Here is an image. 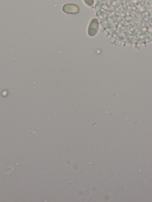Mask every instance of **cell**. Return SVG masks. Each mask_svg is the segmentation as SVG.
I'll use <instances>...</instances> for the list:
<instances>
[{
  "instance_id": "1",
  "label": "cell",
  "mask_w": 152,
  "mask_h": 202,
  "mask_svg": "<svg viewBox=\"0 0 152 202\" xmlns=\"http://www.w3.org/2000/svg\"><path fill=\"white\" fill-rule=\"evenodd\" d=\"M96 14L103 29L121 42H152V0H96Z\"/></svg>"
},
{
  "instance_id": "2",
  "label": "cell",
  "mask_w": 152,
  "mask_h": 202,
  "mask_svg": "<svg viewBox=\"0 0 152 202\" xmlns=\"http://www.w3.org/2000/svg\"><path fill=\"white\" fill-rule=\"evenodd\" d=\"M99 27V21L96 19H93L90 23L89 28V33L90 36H94L98 32Z\"/></svg>"
},
{
  "instance_id": "3",
  "label": "cell",
  "mask_w": 152,
  "mask_h": 202,
  "mask_svg": "<svg viewBox=\"0 0 152 202\" xmlns=\"http://www.w3.org/2000/svg\"><path fill=\"white\" fill-rule=\"evenodd\" d=\"M63 10L67 13H77L79 11V8L76 5L67 4L63 7Z\"/></svg>"
},
{
  "instance_id": "4",
  "label": "cell",
  "mask_w": 152,
  "mask_h": 202,
  "mask_svg": "<svg viewBox=\"0 0 152 202\" xmlns=\"http://www.w3.org/2000/svg\"><path fill=\"white\" fill-rule=\"evenodd\" d=\"M87 5L92 7L94 4V0H84Z\"/></svg>"
}]
</instances>
